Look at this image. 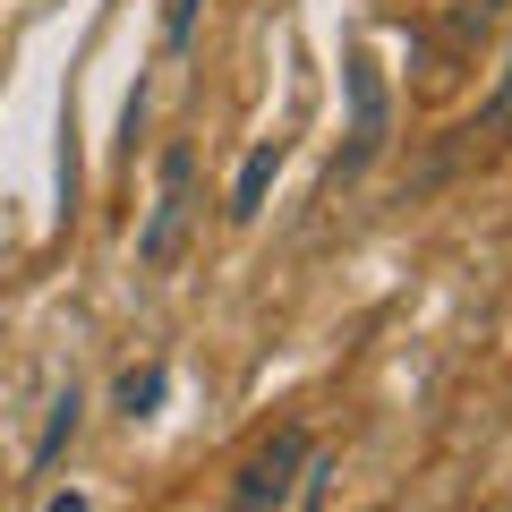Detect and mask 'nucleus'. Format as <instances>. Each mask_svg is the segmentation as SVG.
I'll use <instances>...</instances> for the list:
<instances>
[{
	"mask_svg": "<svg viewBox=\"0 0 512 512\" xmlns=\"http://www.w3.org/2000/svg\"><path fill=\"white\" fill-rule=\"evenodd\" d=\"M77 427H86V393H77V384H69V393H60V402H52V419H43V444H35V470H52V461L69 453V444H77Z\"/></svg>",
	"mask_w": 512,
	"mask_h": 512,
	"instance_id": "nucleus-6",
	"label": "nucleus"
},
{
	"mask_svg": "<svg viewBox=\"0 0 512 512\" xmlns=\"http://www.w3.org/2000/svg\"><path fill=\"white\" fill-rule=\"evenodd\" d=\"M163 393H171L163 359H146V367H128V376L111 384V410H120V419H154V410H163Z\"/></svg>",
	"mask_w": 512,
	"mask_h": 512,
	"instance_id": "nucleus-5",
	"label": "nucleus"
},
{
	"mask_svg": "<svg viewBox=\"0 0 512 512\" xmlns=\"http://www.w3.org/2000/svg\"><path fill=\"white\" fill-rule=\"evenodd\" d=\"M197 9H205V0H163V60L188 52V35H197Z\"/></svg>",
	"mask_w": 512,
	"mask_h": 512,
	"instance_id": "nucleus-8",
	"label": "nucleus"
},
{
	"mask_svg": "<svg viewBox=\"0 0 512 512\" xmlns=\"http://www.w3.org/2000/svg\"><path fill=\"white\" fill-rule=\"evenodd\" d=\"M487 26H495V0H453L444 35H453V52H470V43H487Z\"/></svg>",
	"mask_w": 512,
	"mask_h": 512,
	"instance_id": "nucleus-7",
	"label": "nucleus"
},
{
	"mask_svg": "<svg viewBox=\"0 0 512 512\" xmlns=\"http://www.w3.org/2000/svg\"><path fill=\"white\" fill-rule=\"evenodd\" d=\"M299 461H308V427H274V436H265V444H256V453L231 470L222 504H239V512H274V504H291Z\"/></svg>",
	"mask_w": 512,
	"mask_h": 512,
	"instance_id": "nucleus-3",
	"label": "nucleus"
},
{
	"mask_svg": "<svg viewBox=\"0 0 512 512\" xmlns=\"http://www.w3.org/2000/svg\"><path fill=\"white\" fill-rule=\"evenodd\" d=\"M342 86H350V137H342V154H333V188L359 180V171L384 154V128H393V94H384V69L367 52L342 60Z\"/></svg>",
	"mask_w": 512,
	"mask_h": 512,
	"instance_id": "nucleus-2",
	"label": "nucleus"
},
{
	"mask_svg": "<svg viewBox=\"0 0 512 512\" xmlns=\"http://www.w3.org/2000/svg\"><path fill=\"white\" fill-rule=\"evenodd\" d=\"M188 214H197V146L171 137L163 163H154V205H146V222H137V265H146V274H171V256H180V239H188Z\"/></svg>",
	"mask_w": 512,
	"mask_h": 512,
	"instance_id": "nucleus-1",
	"label": "nucleus"
},
{
	"mask_svg": "<svg viewBox=\"0 0 512 512\" xmlns=\"http://www.w3.org/2000/svg\"><path fill=\"white\" fill-rule=\"evenodd\" d=\"M282 180V137H265V146L239 163V180H231V222H256L265 214V188Z\"/></svg>",
	"mask_w": 512,
	"mask_h": 512,
	"instance_id": "nucleus-4",
	"label": "nucleus"
}]
</instances>
